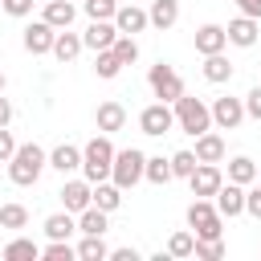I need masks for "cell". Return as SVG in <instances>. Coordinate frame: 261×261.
<instances>
[{"mask_svg": "<svg viewBox=\"0 0 261 261\" xmlns=\"http://www.w3.org/2000/svg\"><path fill=\"white\" fill-rule=\"evenodd\" d=\"M45 167H49V151L37 147V143H24V147H16L12 159H8V179H12L16 188H33Z\"/></svg>", "mask_w": 261, "mask_h": 261, "instance_id": "1", "label": "cell"}, {"mask_svg": "<svg viewBox=\"0 0 261 261\" xmlns=\"http://www.w3.org/2000/svg\"><path fill=\"white\" fill-rule=\"evenodd\" d=\"M110 163H114V143L110 135H94L86 147H82V175L90 184H102L110 179Z\"/></svg>", "mask_w": 261, "mask_h": 261, "instance_id": "2", "label": "cell"}, {"mask_svg": "<svg viewBox=\"0 0 261 261\" xmlns=\"http://www.w3.org/2000/svg\"><path fill=\"white\" fill-rule=\"evenodd\" d=\"M171 110H175V126L184 130V135H204V130H212V110H208V102H200V98H192V94H179L175 102H171Z\"/></svg>", "mask_w": 261, "mask_h": 261, "instance_id": "3", "label": "cell"}, {"mask_svg": "<svg viewBox=\"0 0 261 261\" xmlns=\"http://www.w3.org/2000/svg\"><path fill=\"white\" fill-rule=\"evenodd\" d=\"M188 224L196 228L192 237H224V216L216 212V204L208 196H196L188 204Z\"/></svg>", "mask_w": 261, "mask_h": 261, "instance_id": "4", "label": "cell"}, {"mask_svg": "<svg viewBox=\"0 0 261 261\" xmlns=\"http://www.w3.org/2000/svg\"><path fill=\"white\" fill-rule=\"evenodd\" d=\"M143 163H147V155L139 151V147H126V151H114V163H110V179L126 192V188H135L139 179H143Z\"/></svg>", "mask_w": 261, "mask_h": 261, "instance_id": "5", "label": "cell"}, {"mask_svg": "<svg viewBox=\"0 0 261 261\" xmlns=\"http://www.w3.org/2000/svg\"><path fill=\"white\" fill-rule=\"evenodd\" d=\"M147 86H151V94H155L159 102H175V98L184 94V77H179V73H175V65H167V61L151 65Z\"/></svg>", "mask_w": 261, "mask_h": 261, "instance_id": "6", "label": "cell"}, {"mask_svg": "<svg viewBox=\"0 0 261 261\" xmlns=\"http://www.w3.org/2000/svg\"><path fill=\"white\" fill-rule=\"evenodd\" d=\"M171 126H175L171 102H151V106H143V114H139V130H143V135L159 139V135H167Z\"/></svg>", "mask_w": 261, "mask_h": 261, "instance_id": "7", "label": "cell"}, {"mask_svg": "<svg viewBox=\"0 0 261 261\" xmlns=\"http://www.w3.org/2000/svg\"><path fill=\"white\" fill-rule=\"evenodd\" d=\"M208 110H212V126H220V130H237V126L245 122V102H241V98H228V94H224V98H216Z\"/></svg>", "mask_w": 261, "mask_h": 261, "instance_id": "8", "label": "cell"}, {"mask_svg": "<svg viewBox=\"0 0 261 261\" xmlns=\"http://www.w3.org/2000/svg\"><path fill=\"white\" fill-rule=\"evenodd\" d=\"M188 184H192V196H216V188L224 184V171L216 167V163H196V171L188 175Z\"/></svg>", "mask_w": 261, "mask_h": 261, "instance_id": "9", "label": "cell"}, {"mask_svg": "<svg viewBox=\"0 0 261 261\" xmlns=\"http://www.w3.org/2000/svg\"><path fill=\"white\" fill-rule=\"evenodd\" d=\"M212 204H216V212H220V216H228V220H232V216H241V212H245V188H241V184H232V179H224V184L216 188Z\"/></svg>", "mask_w": 261, "mask_h": 261, "instance_id": "10", "label": "cell"}, {"mask_svg": "<svg viewBox=\"0 0 261 261\" xmlns=\"http://www.w3.org/2000/svg\"><path fill=\"white\" fill-rule=\"evenodd\" d=\"M224 37H228V45H237V49H253L257 37H261V20H253V16H237V20H228Z\"/></svg>", "mask_w": 261, "mask_h": 261, "instance_id": "11", "label": "cell"}, {"mask_svg": "<svg viewBox=\"0 0 261 261\" xmlns=\"http://www.w3.org/2000/svg\"><path fill=\"white\" fill-rule=\"evenodd\" d=\"M94 122H98V130H102V135H114V130H122V126H126V106H122V102H114V98H106V102H98Z\"/></svg>", "mask_w": 261, "mask_h": 261, "instance_id": "12", "label": "cell"}, {"mask_svg": "<svg viewBox=\"0 0 261 261\" xmlns=\"http://www.w3.org/2000/svg\"><path fill=\"white\" fill-rule=\"evenodd\" d=\"M53 37H57V29H53L49 20H33V24L24 29V49H29L33 57H41V53L53 49Z\"/></svg>", "mask_w": 261, "mask_h": 261, "instance_id": "13", "label": "cell"}, {"mask_svg": "<svg viewBox=\"0 0 261 261\" xmlns=\"http://www.w3.org/2000/svg\"><path fill=\"white\" fill-rule=\"evenodd\" d=\"M228 49V37H224V24H200L196 29V53L208 57V53H224Z\"/></svg>", "mask_w": 261, "mask_h": 261, "instance_id": "14", "label": "cell"}, {"mask_svg": "<svg viewBox=\"0 0 261 261\" xmlns=\"http://www.w3.org/2000/svg\"><path fill=\"white\" fill-rule=\"evenodd\" d=\"M90 200H94V184H90V179H69V184L61 188L65 212H82V208H90Z\"/></svg>", "mask_w": 261, "mask_h": 261, "instance_id": "15", "label": "cell"}, {"mask_svg": "<svg viewBox=\"0 0 261 261\" xmlns=\"http://www.w3.org/2000/svg\"><path fill=\"white\" fill-rule=\"evenodd\" d=\"M151 20H147V8H135V4H118V12H114V29L118 33H126V37H135V33H143Z\"/></svg>", "mask_w": 261, "mask_h": 261, "instance_id": "16", "label": "cell"}, {"mask_svg": "<svg viewBox=\"0 0 261 261\" xmlns=\"http://www.w3.org/2000/svg\"><path fill=\"white\" fill-rule=\"evenodd\" d=\"M114 37H118L114 20H90V29L82 33V45L98 53V49H110V45H114Z\"/></svg>", "mask_w": 261, "mask_h": 261, "instance_id": "17", "label": "cell"}, {"mask_svg": "<svg viewBox=\"0 0 261 261\" xmlns=\"http://www.w3.org/2000/svg\"><path fill=\"white\" fill-rule=\"evenodd\" d=\"M49 167L61 171V175L77 171V167H82V147H73V143H57V147L49 151Z\"/></svg>", "mask_w": 261, "mask_h": 261, "instance_id": "18", "label": "cell"}, {"mask_svg": "<svg viewBox=\"0 0 261 261\" xmlns=\"http://www.w3.org/2000/svg\"><path fill=\"white\" fill-rule=\"evenodd\" d=\"M82 49H86V45H82V37H77V33H69V29H57V37H53V49H49V53H53V57L65 65V61H73Z\"/></svg>", "mask_w": 261, "mask_h": 261, "instance_id": "19", "label": "cell"}, {"mask_svg": "<svg viewBox=\"0 0 261 261\" xmlns=\"http://www.w3.org/2000/svg\"><path fill=\"white\" fill-rule=\"evenodd\" d=\"M196 159H200V163H220V159H224V139L212 135V130L196 135Z\"/></svg>", "mask_w": 261, "mask_h": 261, "instance_id": "20", "label": "cell"}, {"mask_svg": "<svg viewBox=\"0 0 261 261\" xmlns=\"http://www.w3.org/2000/svg\"><path fill=\"white\" fill-rule=\"evenodd\" d=\"M73 232H77L73 212H53V216H45V237H49V241H69Z\"/></svg>", "mask_w": 261, "mask_h": 261, "instance_id": "21", "label": "cell"}, {"mask_svg": "<svg viewBox=\"0 0 261 261\" xmlns=\"http://www.w3.org/2000/svg\"><path fill=\"white\" fill-rule=\"evenodd\" d=\"M147 20H151L155 29H171V24L179 20V0H151Z\"/></svg>", "mask_w": 261, "mask_h": 261, "instance_id": "22", "label": "cell"}, {"mask_svg": "<svg viewBox=\"0 0 261 261\" xmlns=\"http://www.w3.org/2000/svg\"><path fill=\"white\" fill-rule=\"evenodd\" d=\"M200 69H204V77H208L212 86H220V82H232V61H228L224 53H208Z\"/></svg>", "mask_w": 261, "mask_h": 261, "instance_id": "23", "label": "cell"}, {"mask_svg": "<svg viewBox=\"0 0 261 261\" xmlns=\"http://www.w3.org/2000/svg\"><path fill=\"white\" fill-rule=\"evenodd\" d=\"M73 16H77V8H73L69 0H45V16H41V20H49L53 29H69Z\"/></svg>", "mask_w": 261, "mask_h": 261, "instance_id": "24", "label": "cell"}, {"mask_svg": "<svg viewBox=\"0 0 261 261\" xmlns=\"http://www.w3.org/2000/svg\"><path fill=\"white\" fill-rule=\"evenodd\" d=\"M228 179L241 184V188L257 184V163H253L249 155H232V159H228Z\"/></svg>", "mask_w": 261, "mask_h": 261, "instance_id": "25", "label": "cell"}, {"mask_svg": "<svg viewBox=\"0 0 261 261\" xmlns=\"http://www.w3.org/2000/svg\"><path fill=\"white\" fill-rule=\"evenodd\" d=\"M90 204L102 208V212H114V208L122 204V188H118L114 179H110V184L102 179V184H94V200H90Z\"/></svg>", "mask_w": 261, "mask_h": 261, "instance_id": "26", "label": "cell"}, {"mask_svg": "<svg viewBox=\"0 0 261 261\" xmlns=\"http://www.w3.org/2000/svg\"><path fill=\"white\" fill-rule=\"evenodd\" d=\"M106 216H110V212H102V208H94V204L82 208V212H77V232H94V237H102V232L110 228Z\"/></svg>", "mask_w": 261, "mask_h": 261, "instance_id": "27", "label": "cell"}, {"mask_svg": "<svg viewBox=\"0 0 261 261\" xmlns=\"http://www.w3.org/2000/svg\"><path fill=\"white\" fill-rule=\"evenodd\" d=\"M41 257V245H33L29 237H16L4 245V261H37Z\"/></svg>", "mask_w": 261, "mask_h": 261, "instance_id": "28", "label": "cell"}, {"mask_svg": "<svg viewBox=\"0 0 261 261\" xmlns=\"http://www.w3.org/2000/svg\"><path fill=\"white\" fill-rule=\"evenodd\" d=\"M143 179H151V184H171V159H163V155H147V163H143Z\"/></svg>", "mask_w": 261, "mask_h": 261, "instance_id": "29", "label": "cell"}, {"mask_svg": "<svg viewBox=\"0 0 261 261\" xmlns=\"http://www.w3.org/2000/svg\"><path fill=\"white\" fill-rule=\"evenodd\" d=\"M77 257H82V261H106V257H110V249H106V241H102V237H94V232H82Z\"/></svg>", "mask_w": 261, "mask_h": 261, "instance_id": "30", "label": "cell"}, {"mask_svg": "<svg viewBox=\"0 0 261 261\" xmlns=\"http://www.w3.org/2000/svg\"><path fill=\"white\" fill-rule=\"evenodd\" d=\"M110 53H114L122 65H135V61H139V41H135V37H126V33H118V37H114V45H110Z\"/></svg>", "mask_w": 261, "mask_h": 261, "instance_id": "31", "label": "cell"}, {"mask_svg": "<svg viewBox=\"0 0 261 261\" xmlns=\"http://www.w3.org/2000/svg\"><path fill=\"white\" fill-rule=\"evenodd\" d=\"M94 73L110 82V77H118V73H122V61H118L110 49H98V57H94Z\"/></svg>", "mask_w": 261, "mask_h": 261, "instance_id": "32", "label": "cell"}, {"mask_svg": "<svg viewBox=\"0 0 261 261\" xmlns=\"http://www.w3.org/2000/svg\"><path fill=\"white\" fill-rule=\"evenodd\" d=\"M192 257L220 261V257H224V241H220V237H196V249H192Z\"/></svg>", "mask_w": 261, "mask_h": 261, "instance_id": "33", "label": "cell"}, {"mask_svg": "<svg viewBox=\"0 0 261 261\" xmlns=\"http://www.w3.org/2000/svg\"><path fill=\"white\" fill-rule=\"evenodd\" d=\"M196 163H200L196 151H175V155H171V179H188V175L196 171Z\"/></svg>", "mask_w": 261, "mask_h": 261, "instance_id": "34", "label": "cell"}, {"mask_svg": "<svg viewBox=\"0 0 261 261\" xmlns=\"http://www.w3.org/2000/svg\"><path fill=\"white\" fill-rule=\"evenodd\" d=\"M29 224V208L24 204H4L0 208V228H24Z\"/></svg>", "mask_w": 261, "mask_h": 261, "instance_id": "35", "label": "cell"}, {"mask_svg": "<svg viewBox=\"0 0 261 261\" xmlns=\"http://www.w3.org/2000/svg\"><path fill=\"white\" fill-rule=\"evenodd\" d=\"M82 8H86V16H90V20H114L118 0H82Z\"/></svg>", "mask_w": 261, "mask_h": 261, "instance_id": "36", "label": "cell"}, {"mask_svg": "<svg viewBox=\"0 0 261 261\" xmlns=\"http://www.w3.org/2000/svg\"><path fill=\"white\" fill-rule=\"evenodd\" d=\"M192 249H196V237H192V232H171L167 257H192Z\"/></svg>", "mask_w": 261, "mask_h": 261, "instance_id": "37", "label": "cell"}, {"mask_svg": "<svg viewBox=\"0 0 261 261\" xmlns=\"http://www.w3.org/2000/svg\"><path fill=\"white\" fill-rule=\"evenodd\" d=\"M41 257H45V261H73L77 249H73L69 241H49V245L41 249Z\"/></svg>", "mask_w": 261, "mask_h": 261, "instance_id": "38", "label": "cell"}, {"mask_svg": "<svg viewBox=\"0 0 261 261\" xmlns=\"http://www.w3.org/2000/svg\"><path fill=\"white\" fill-rule=\"evenodd\" d=\"M241 102H245V118H257V122H261V86H253Z\"/></svg>", "mask_w": 261, "mask_h": 261, "instance_id": "39", "label": "cell"}, {"mask_svg": "<svg viewBox=\"0 0 261 261\" xmlns=\"http://www.w3.org/2000/svg\"><path fill=\"white\" fill-rule=\"evenodd\" d=\"M0 8H4L8 16H29V12H33V0H0Z\"/></svg>", "mask_w": 261, "mask_h": 261, "instance_id": "40", "label": "cell"}, {"mask_svg": "<svg viewBox=\"0 0 261 261\" xmlns=\"http://www.w3.org/2000/svg\"><path fill=\"white\" fill-rule=\"evenodd\" d=\"M12 151H16V139H12V130H8V126H0V163H8V159H12Z\"/></svg>", "mask_w": 261, "mask_h": 261, "instance_id": "41", "label": "cell"}, {"mask_svg": "<svg viewBox=\"0 0 261 261\" xmlns=\"http://www.w3.org/2000/svg\"><path fill=\"white\" fill-rule=\"evenodd\" d=\"M245 212H249V216H257V220H261V184H257V188H253V192H245Z\"/></svg>", "mask_w": 261, "mask_h": 261, "instance_id": "42", "label": "cell"}, {"mask_svg": "<svg viewBox=\"0 0 261 261\" xmlns=\"http://www.w3.org/2000/svg\"><path fill=\"white\" fill-rule=\"evenodd\" d=\"M237 8H241V16H253V20H261V0H232Z\"/></svg>", "mask_w": 261, "mask_h": 261, "instance_id": "43", "label": "cell"}, {"mask_svg": "<svg viewBox=\"0 0 261 261\" xmlns=\"http://www.w3.org/2000/svg\"><path fill=\"white\" fill-rule=\"evenodd\" d=\"M110 261H139V249L122 245V249H110Z\"/></svg>", "mask_w": 261, "mask_h": 261, "instance_id": "44", "label": "cell"}, {"mask_svg": "<svg viewBox=\"0 0 261 261\" xmlns=\"http://www.w3.org/2000/svg\"><path fill=\"white\" fill-rule=\"evenodd\" d=\"M8 122H12V102L0 94V126H8Z\"/></svg>", "mask_w": 261, "mask_h": 261, "instance_id": "45", "label": "cell"}, {"mask_svg": "<svg viewBox=\"0 0 261 261\" xmlns=\"http://www.w3.org/2000/svg\"><path fill=\"white\" fill-rule=\"evenodd\" d=\"M4 86H8V77H4V73H0V94H4Z\"/></svg>", "mask_w": 261, "mask_h": 261, "instance_id": "46", "label": "cell"}, {"mask_svg": "<svg viewBox=\"0 0 261 261\" xmlns=\"http://www.w3.org/2000/svg\"><path fill=\"white\" fill-rule=\"evenodd\" d=\"M257 184H261V171H257Z\"/></svg>", "mask_w": 261, "mask_h": 261, "instance_id": "47", "label": "cell"}]
</instances>
